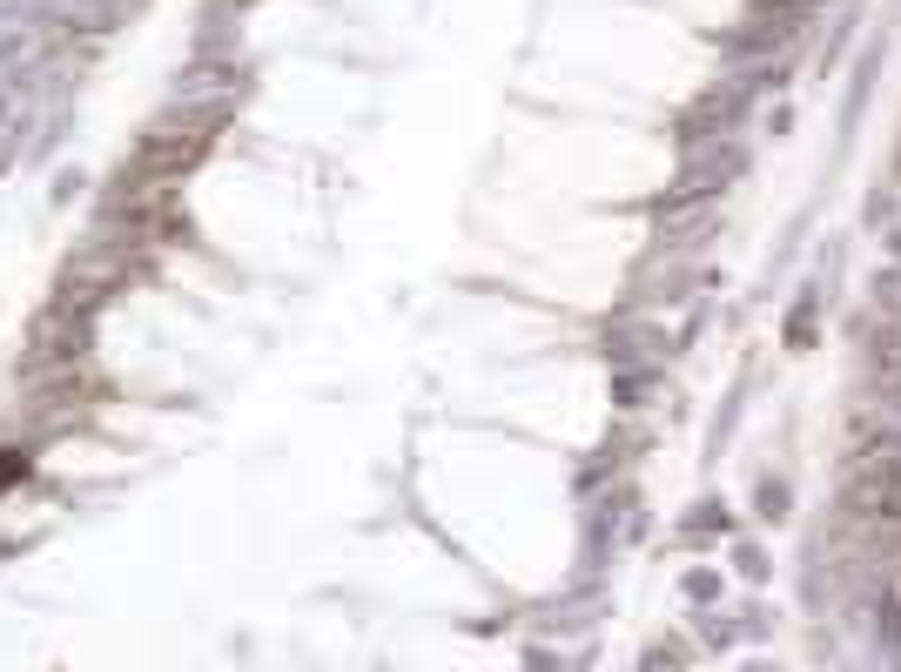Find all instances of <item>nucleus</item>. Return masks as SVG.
<instances>
[{
    "label": "nucleus",
    "instance_id": "3",
    "mask_svg": "<svg viewBox=\"0 0 901 672\" xmlns=\"http://www.w3.org/2000/svg\"><path fill=\"white\" fill-rule=\"evenodd\" d=\"M754 512H761L767 525H787V518H794V491H787V477H761V491H754Z\"/></svg>",
    "mask_w": 901,
    "mask_h": 672
},
{
    "label": "nucleus",
    "instance_id": "1",
    "mask_svg": "<svg viewBox=\"0 0 901 672\" xmlns=\"http://www.w3.org/2000/svg\"><path fill=\"white\" fill-rule=\"evenodd\" d=\"M821 309H828V290H821V283H807V290L794 296L787 323H780V344H787V350H814V329H821Z\"/></svg>",
    "mask_w": 901,
    "mask_h": 672
},
{
    "label": "nucleus",
    "instance_id": "4",
    "mask_svg": "<svg viewBox=\"0 0 901 672\" xmlns=\"http://www.w3.org/2000/svg\"><path fill=\"white\" fill-rule=\"evenodd\" d=\"M687 592H693V599H713V592H720V578H713V571H693V578H687Z\"/></svg>",
    "mask_w": 901,
    "mask_h": 672
},
{
    "label": "nucleus",
    "instance_id": "5",
    "mask_svg": "<svg viewBox=\"0 0 901 672\" xmlns=\"http://www.w3.org/2000/svg\"><path fill=\"white\" fill-rule=\"evenodd\" d=\"M741 571H747V578H767V558H761L754 545H741Z\"/></svg>",
    "mask_w": 901,
    "mask_h": 672
},
{
    "label": "nucleus",
    "instance_id": "2",
    "mask_svg": "<svg viewBox=\"0 0 901 672\" xmlns=\"http://www.w3.org/2000/svg\"><path fill=\"white\" fill-rule=\"evenodd\" d=\"M888 61V34L881 41H868L861 48V61H855V81H848V108H841V135H855V122H861V108H868V88H874V67Z\"/></svg>",
    "mask_w": 901,
    "mask_h": 672
}]
</instances>
